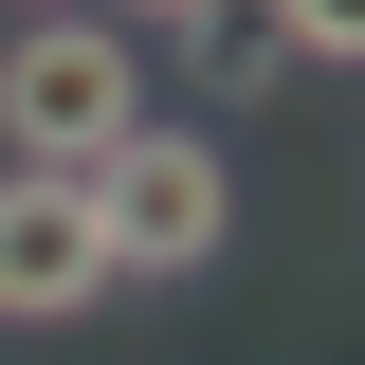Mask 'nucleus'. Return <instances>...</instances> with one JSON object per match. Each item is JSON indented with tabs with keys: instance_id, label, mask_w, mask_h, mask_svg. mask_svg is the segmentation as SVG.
I'll list each match as a JSON object with an SVG mask.
<instances>
[{
	"instance_id": "20e7f679",
	"label": "nucleus",
	"mask_w": 365,
	"mask_h": 365,
	"mask_svg": "<svg viewBox=\"0 0 365 365\" xmlns=\"http://www.w3.org/2000/svg\"><path fill=\"white\" fill-rule=\"evenodd\" d=\"M274 55H365V0H274Z\"/></svg>"
},
{
	"instance_id": "0eeeda50",
	"label": "nucleus",
	"mask_w": 365,
	"mask_h": 365,
	"mask_svg": "<svg viewBox=\"0 0 365 365\" xmlns=\"http://www.w3.org/2000/svg\"><path fill=\"white\" fill-rule=\"evenodd\" d=\"M19 19H73V0H19Z\"/></svg>"
},
{
	"instance_id": "f257e3e1",
	"label": "nucleus",
	"mask_w": 365,
	"mask_h": 365,
	"mask_svg": "<svg viewBox=\"0 0 365 365\" xmlns=\"http://www.w3.org/2000/svg\"><path fill=\"white\" fill-rule=\"evenodd\" d=\"M128 128H146V37L128 19L73 0V19H19V37H0V146L37 182H91Z\"/></svg>"
},
{
	"instance_id": "423d86ee",
	"label": "nucleus",
	"mask_w": 365,
	"mask_h": 365,
	"mask_svg": "<svg viewBox=\"0 0 365 365\" xmlns=\"http://www.w3.org/2000/svg\"><path fill=\"white\" fill-rule=\"evenodd\" d=\"M91 19H128V37H201V19H237V0H91Z\"/></svg>"
},
{
	"instance_id": "39448f33",
	"label": "nucleus",
	"mask_w": 365,
	"mask_h": 365,
	"mask_svg": "<svg viewBox=\"0 0 365 365\" xmlns=\"http://www.w3.org/2000/svg\"><path fill=\"white\" fill-rule=\"evenodd\" d=\"M201 73H220V91H274V19H201Z\"/></svg>"
},
{
	"instance_id": "7ed1b4c3",
	"label": "nucleus",
	"mask_w": 365,
	"mask_h": 365,
	"mask_svg": "<svg viewBox=\"0 0 365 365\" xmlns=\"http://www.w3.org/2000/svg\"><path fill=\"white\" fill-rule=\"evenodd\" d=\"M110 311V237H91V182H0V329H73Z\"/></svg>"
},
{
	"instance_id": "f03ea898",
	"label": "nucleus",
	"mask_w": 365,
	"mask_h": 365,
	"mask_svg": "<svg viewBox=\"0 0 365 365\" xmlns=\"http://www.w3.org/2000/svg\"><path fill=\"white\" fill-rule=\"evenodd\" d=\"M91 237H110V292H128V274H220L237 165H220L201 128H128L110 165H91Z\"/></svg>"
}]
</instances>
